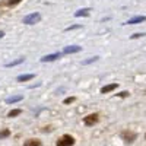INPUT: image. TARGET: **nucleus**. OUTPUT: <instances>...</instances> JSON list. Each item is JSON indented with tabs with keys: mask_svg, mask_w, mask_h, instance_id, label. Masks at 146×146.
Here are the masks:
<instances>
[{
	"mask_svg": "<svg viewBox=\"0 0 146 146\" xmlns=\"http://www.w3.org/2000/svg\"><path fill=\"white\" fill-rule=\"evenodd\" d=\"M120 137L123 139L126 143H133V142L137 139V135H136L135 131H131V130H124V131L120 133Z\"/></svg>",
	"mask_w": 146,
	"mask_h": 146,
	"instance_id": "obj_1",
	"label": "nucleus"
},
{
	"mask_svg": "<svg viewBox=\"0 0 146 146\" xmlns=\"http://www.w3.org/2000/svg\"><path fill=\"white\" fill-rule=\"evenodd\" d=\"M56 145L57 146H73L75 145V139H73V136H70V135H63L57 140Z\"/></svg>",
	"mask_w": 146,
	"mask_h": 146,
	"instance_id": "obj_2",
	"label": "nucleus"
},
{
	"mask_svg": "<svg viewBox=\"0 0 146 146\" xmlns=\"http://www.w3.org/2000/svg\"><path fill=\"white\" fill-rule=\"evenodd\" d=\"M40 19H41V15L35 12V13H31V15L23 18V23H25V25H34V23L40 22Z\"/></svg>",
	"mask_w": 146,
	"mask_h": 146,
	"instance_id": "obj_3",
	"label": "nucleus"
},
{
	"mask_svg": "<svg viewBox=\"0 0 146 146\" xmlns=\"http://www.w3.org/2000/svg\"><path fill=\"white\" fill-rule=\"evenodd\" d=\"M98 120H100V117H98V114L96 113H94V114H89V115H86L83 118V123L86 124V126H94V124H96L98 123Z\"/></svg>",
	"mask_w": 146,
	"mask_h": 146,
	"instance_id": "obj_4",
	"label": "nucleus"
},
{
	"mask_svg": "<svg viewBox=\"0 0 146 146\" xmlns=\"http://www.w3.org/2000/svg\"><path fill=\"white\" fill-rule=\"evenodd\" d=\"M63 56V53H54V54H48V56H44L41 57V62L42 63H50V62H54V60L60 58Z\"/></svg>",
	"mask_w": 146,
	"mask_h": 146,
	"instance_id": "obj_5",
	"label": "nucleus"
},
{
	"mask_svg": "<svg viewBox=\"0 0 146 146\" xmlns=\"http://www.w3.org/2000/svg\"><path fill=\"white\" fill-rule=\"evenodd\" d=\"M82 50V47L79 45H69L63 50V54H73V53H79Z\"/></svg>",
	"mask_w": 146,
	"mask_h": 146,
	"instance_id": "obj_6",
	"label": "nucleus"
},
{
	"mask_svg": "<svg viewBox=\"0 0 146 146\" xmlns=\"http://www.w3.org/2000/svg\"><path fill=\"white\" fill-rule=\"evenodd\" d=\"M146 21V16H135V18H131V19H129L126 23L127 25H136V23H140V22H145Z\"/></svg>",
	"mask_w": 146,
	"mask_h": 146,
	"instance_id": "obj_7",
	"label": "nucleus"
},
{
	"mask_svg": "<svg viewBox=\"0 0 146 146\" xmlns=\"http://www.w3.org/2000/svg\"><path fill=\"white\" fill-rule=\"evenodd\" d=\"M22 100H23L22 95H12V96H7V98H6V102L7 104H15V102H19Z\"/></svg>",
	"mask_w": 146,
	"mask_h": 146,
	"instance_id": "obj_8",
	"label": "nucleus"
},
{
	"mask_svg": "<svg viewBox=\"0 0 146 146\" xmlns=\"http://www.w3.org/2000/svg\"><path fill=\"white\" fill-rule=\"evenodd\" d=\"M114 89H117V83H110V85H105V86L101 88V94H108Z\"/></svg>",
	"mask_w": 146,
	"mask_h": 146,
	"instance_id": "obj_9",
	"label": "nucleus"
},
{
	"mask_svg": "<svg viewBox=\"0 0 146 146\" xmlns=\"http://www.w3.org/2000/svg\"><path fill=\"white\" fill-rule=\"evenodd\" d=\"M91 9L89 7H85V9H79L78 12H75V18H80V16H88L89 15Z\"/></svg>",
	"mask_w": 146,
	"mask_h": 146,
	"instance_id": "obj_10",
	"label": "nucleus"
},
{
	"mask_svg": "<svg viewBox=\"0 0 146 146\" xmlns=\"http://www.w3.org/2000/svg\"><path fill=\"white\" fill-rule=\"evenodd\" d=\"M34 78H35V75L29 73V75H19V76L16 78V80H18V82H27V80H31V79H34Z\"/></svg>",
	"mask_w": 146,
	"mask_h": 146,
	"instance_id": "obj_11",
	"label": "nucleus"
},
{
	"mask_svg": "<svg viewBox=\"0 0 146 146\" xmlns=\"http://www.w3.org/2000/svg\"><path fill=\"white\" fill-rule=\"evenodd\" d=\"M23 146H41V142L38 139H28L23 143Z\"/></svg>",
	"mask_w": 146,
	"mask_h": 146,
	"instance_id": "obj_12",
	"label": "nucleus"
},
{
	"mask_svg": "<svg viewBox=\"0 0 146 146\" xmlns=\"http://www.w3.org/2000/svg\"><path fill=\"white\" fill-rule=\"evenodd\" d=\"M23 60H25L23 57H19L18 60H13V62H10V63H6L5 66H6V67H13V66H18V64L23 63Z\"/></svg>",
	"mask_w": 146,
	"mask_h": 146,
	"instance_id": "obj_13",
	"label": "nucleus"
},
{
	"mask_svg": "<svg viewBox=\"0 0 146 146\" xmlns=\"http://www.w3.org/2000/svg\"><path fill=\"white\" fill-rule=\"evenodd\" d=\"M100 57L98 56H94V57H89L88 60H83L82 62V64H89V63H94V62H96V60H98Z\"/></svg>",
	"mask_w": 146,
	"mask_h": 146,
	"instance_id": "obj_14",
	"label": "nucleus"
},
{
	"mask_svg": "<svg viewBox=\"0 0 146 146\" xmlns=\"http://www.w3.org/2000/svg\"><path fill=\"white\" fill-rule=\"evenodd\" d=\"M21 113H22V110H19V108H18V110H12V111L7 114V117H10V118H12V117H16V115H19Z\"/></svg>",
	"mask_w": 146,
	"mask_h": 146,
	"instance_id": "obj_15",
	"label": "nucleus"
},
{
	"mask_svg": "<svg viewBox=\"0 0 146 146\" xmlns=\"http://www.w3.org/2000/svg\"><path fill=\"white\" fill-rule=\"evenodd\" d=\"M18 3H21V0H7V6H15Z\"/></svg>",
	"mask_w": 146,
	"mask_h": 146,
	"instance_id": "obj_16",
	"label": "nucleus"
},
{
	"mask_svg": "<svg viewBox=\"0 0 146 146\" xmlns=\"http://www.w3.org/2000/svg\"><path fill=\"white\" fill-rule=\"evenodd\" d=\"M9 130H3V131H0V139H3V137H6V136H9Z\"/></svg>",
	"mask_w": 146,
	"mask_h": 146,
	"instance_id": "obj_17",
	"label": "nucleus"
},
{
	"mask_svg": "<svg viewBox=\"0 0 146 146\" xmlns=\"http://www.w3.org/2000/svg\"><path fill=\"white\" fill-rule=\"evenodd\" d=\"M75 101V98H66L64 100V104H70V102H73Z\"/></svg>",
	"mask_w": 146,
	"mask_h": 146,
	"instance_id": "obj_18",
	"label": "nucleus"
},
{
	"mask_svg": "<svg viewBox=\"0 0 146 146\" xmlns=\"http://www.w3.org/2000/svg\"><path fill=\"white\" fill-rule=\"evenodd\" d=\"M143 35H145V34H135L131 38H139V36H143Z\"/></svg>",
	"mask_w": 146,
	"mask_h": 146,
	"instance_id": "obj_19",
	"label": "nucleus"
},
{
	"mask_svg": "<svg viewBox=\"0 0 146 146\" xmlns=\"http://www.w3.org/2000/svg\"><path fill=\"white\" fill-rule=\"evenodd\" d=\"M75 28H79V25H75V27H69V28H66V31H70V29H75Z\"/></svg>",
	"mask_w": 146,
	"mask_h": 146,
	"instance_id": "obj_20",
	"label": "nucleus"
},
{
	"mask_svg": "<svg viewBox=\"0 0 146 146\" xmlns=\"http://www.w3.org/2000/svg\"><path fill=\"white\" fill-rule=\"evenodd\" d=\"M3 36H5V32H3V31H0V38H3Z\"/></svg>",
	"mask_w": 146,
	"mask_h": 146,
	"instance_id": "obj_21",
	"label": "nucleus"
},
{
	"mask_svg": "<svg viewBox=\"0 0 146 146\" xmlns=\"http://www.w3.org/2000/svg\"><path fill=\"white\" fill-rule=\"evenodd\" d=\"M145 139H146V135H145Z\"/></svg>",
	"mask_w": 146,
	"mask_h": 146,
	"instance_id": "obj_22",
	"label": "nucleus"
}]
</instances>
